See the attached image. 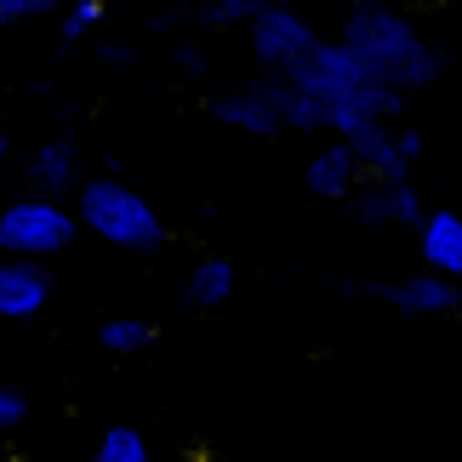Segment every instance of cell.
Wrapping results in <instances>:
<instances>
[{
  "mask_svg": "<svg viewBox=\"0 0 462 462\" xmlns=\"http://www.w3.org/2000/svg\"><path fill=\"white\" fill-rule=\"evenodd\" d=\"M211 115L235 132H252V137H274L286 132L280 126V103H274V86H235V92L211 97Z\"/></svg>",
  "mask_w": 462,
  "mask_h": 462,
  "instance_id": "obj_8",
  "label": "cell"
},
{
  "mask_svg": "<svg viewBox=\"0 0 462 462\" xmlns=\"http://www.w3.org/2000/svg\"><path fill=\"white\" fill-rule=\"evenodd\" d=\"M269 6V0H206V23L211 29H252V17Z\"/></svg>",
  "mask_w": 462,
  "mask_h": 462,
  "instance_id": "obj_18",
  "label": "cell"
},
{
  "mask_svg": "<svg viewBox=\"0 0 462 462\" xmlns=\"http://www.w3.org/2000/svg\"><path fill=\"white\" fill-rule=\"evenodd\" d=\"M6 149H12V143H6V132H0V160H6Z\"/></svg>",
  "mask_w": 462,
  "mask_h": 462,
  "instance_id": "obj_23",
  "label": "cell"
},
{
  "mask_svg": "<svg viewBox=\"0 0 462 462\" xmlns=\"http://www.w3.org/2000/svg\"><path fill=\"white\" fill-rule=\"evenodd\" d=\"M29 177H34V194H46V200H63V194L80 189V154L69 137H58V143H41L29 160Z\"/></svg>",
  "mask_w": 462,
  "mask_h": 462,
  "instance_id": "obj_13",
  "label": "cell"
},
{
  "mask_svg": "<svg viewBox=\"0 0 462 462\" xmlns=\"http://www.w3.org/2000/svg\"><path fill=\"white\" fill-rule=\"evenodd\" d=\"M103 17H109V6H103V0H69V6H63V23H58V34H63V46L97 41Z\"/></svg>",
  "mask_w": 462,
  "mask_h": 462,
  "instance_id": "obj_15",
  "label": "cell"
},
{
  "mask_svg": "<svg viewBox=\"0 0 462 462\" xmlns=\"http://www.w3.org/2000/svg\"><path fill=\"white\" fill-rule=\"evenodd\" d=\"M97 63L126 69V63H137V51H132V46H120V41H97Z\"/></svg>",
  "mask_w": 462,
  "mask_h": 462,
  "instance_id": "obj_21",
  "label": "cell"
},
{
  "mask_svg": "<svg viewBox=\"0 0 462 462\" xmlns=\"http://www.w3.org/2000/svg\"><path fill=\"white\" fill-rule=\"evenodd\" d=\"M75 211L46 194H23L0 211V257H23V263H46L75 245Z\"/></svg>",
  "mask_w": 462,
  "mask_h": 462,
  "instance_id": "obj_4",
  "label": "cell"
},
{
  "mask_svg": "<svg viewBox=\"0 0 462 462\" xmlns=\"http://www.w3.org/2000/svg\"><path fill=\"white\" fill-rule=\"evenodd\" d=\"M274 103H280V126L286 132H343V137H354L371 120H394L405 109V92L383 86L343 41H319L274 86Z\"/></svg>",
  "mask_w": 462,
  "mask_h": 462,
  "instance_id": "obj_1",
  "label": "cell"
},
{
  "mask_svg": "<svg viewBox=\"0 0 462 462\" xmlns=\"http://www.w3.org/2000/svg\"><path fill=\"white\" fill-rule=\"evenodd\" d=\"M51 303V274L41 263L0 257V319H34Z\"/></svg>",
  "mask_w": 462,
  "mask_h": 462,
  "instance_id": "obj_9",
  "label": "cell"
},
{
  "mask_svg": "<svg viewBox=\"0 0 462 462\" xmlns=\"http://www.w3.org/2000/svg\"><path fill=\"white\" fill-rule=\"evenodd\" d=\"M417 252L422 263H429V274L439 280H462V217L457 211H422V223H417Z\"/></svg>",
  "mask_w": 462,
  "mask_h": 462,
  "instance_id": "obj_10",
  "label": "cell"
},
{
  "mask_svg": "<svg viewBox=\"0 0 462 462\" xmlns=\"http://www.w3.org/2000/svg\"><path fill=\"white\" fill-rule=\"evenodd\" d=\"M303 183H309V194H319V200H348V194L360 189V160H354V149L337 137V143H326L309 160Z\"/></svg>",
  "mask_w": 462,
  "mask_h": 462,
  "instance_id": "obj_12",
  "label": "cell"
},
{
  "mask_svg": "<svg viewBox=\"0 0 462 462\" xmlns=\"http://www.w3.org/2000/svg\"><path fill=\"white\" fill-rule=\"evenodd\" d=\"M58 0H0V23H29V17L51 12Z\"/></svg>",
  "mask_w": 462,
  "mask_h": 462,
  "instance_id": "obj_20",
  "label": "cell"
},
{
  "mask_svg": "<svg viewBox=\"0 0 462 462\" xmlns=\"http://www.w3.org/2000/svg\"><path fill=\"white\" fill-rule=\"evenodd\" d=\"M343 143L354 149L360 171H371V177H405V166L422 154V132H405V126H394V120H371V126H360L354 137H343Z\"/></svg>",
  "mask_w": 462,
  "mask_h": 462,
  "instance_id": "obj_6",
  "label": "cell"
},
{
  "mask_svg": "<svg viewBox=\"0 0 462 462\" xmlns=\"http://www.w3.org/2000/svg\"><path fill=\"white\" fill-rule=\"evenodd\" d=\"M177 69H189V75H200V69H206V51H200V46H177Z\"/></svg>",
  "mask_w": 462,
  "mask_h": 462,
  "instance_id": "obj_22",
  "label": "cell"
},
{
  "mask_svg": "<svg viewBox=\"0 0 462 462\" xmlns=\"http://www.w3.org/2000/svg\"><path fill=\"white\" fill-rule=\"evenodd\" d=\"M343 46L360 58L371 75L394 92H417V86H434L439 69H446V51L422 41V29L405 12L383 6V0H365V6L348 12L343 23Z\"/></svg>",
  "mask_w": 462,
  "mask_h": 462,
  "instance_id": "obj_2",
  "label": "cell"
},
{
  "mask_svg": "<svg viewBox=\"0 0 462 462\" xmlns=\"http://www.w3.org/2000/svg\"><path fill=\"white\" fill-rule=\"evenodd\" d=\"M97 343L109 348V354H137V348H149V326H143V319H132V314L103 319V326H97Z\"/></svg>",
  "mask_w": 462,
  "mask_h": 462,
  "instance_id": "obj_17",
  "label": "cell"
},
{
  "mask_svg": "<svg viewBox=\"0 0 462 462\" xmlns=\"http://www.w3.org/2000/svg\"><path fill=\"white\" fill-rule=\"evenodd\" d=\"M319 46V34L303 12H291V6H263L252 17V51H257V63L263 69H274V75H291L297 63L309 58V51Z\"/></svg>",
  "mask_w": 462,
  "mask_h": 462,
  "instance_id": "obj_5",
  "label": "cell"
},
{
  "mask_svg": "<svg viewBox=\"0 0 462 462\" xmlns=\"http://www.w3.org/2000/svg\"><path fill=\"white\" fill-rule=\"evenodd\" d=\"M183 297H189L194 309H223L228 297H235V263H228V257H200L189 269Z\"/></svg>",
  "mask_w": 462,
  "mask_h": 462,
  "instance_id": "obj_14",
  "label": "cell"
},
{
  "mask_svg": "<svg viewBox=\"0 0 462 462\" xmlns=\"http://www.w3.org/2000/svg\"><path fill=\"white\" fill-rule=\"evenodd\" d=\"M377 297L388 309H400V314H451L457 309V286L451 280H439V274H405L394 280V286H377Z\"/></svg>",
  "mask_w": 462,
  "mask_h": 462,
  "instance_id": "obj_11",
  "label": "cell"
},
{
  "mask_svg": "<svg viewBox=\"0 0 462 462\" xmlns=\"http://www.w3.org/2000/svg\"><path fill=\"white\" fill-rule=\"evenodd\" d=\"M92 462H154V457H149V439L143 434L126 429V422H115V429L97 439V457Z\"/></svg>",
  "mask_w": 462,
  "mask_h": 462,
  "instance_id": "obj_16",
  "label": "cell"
},
{
  "mask_svg": "<svg viewBox=\"0 0 462 462\" xmlns=\"http://www.w3.org/2000/svg\"><path fill=\"white\" fill-rule=\"evenodd\" d=\"M29 422V394L12 383H0V434H17Z\"/></svg>",
  "mask_w": 462,
  "mask_h": 462,
  "instance_id": "obj_19",
  "label": "cell"
},
{
  "mask_svg": "<svg viewBox=\"0 0 462 462\" xmlns=\"http://www.w3.org/2000/svg\"><path fill=\"white\" fill-rule=\"evenodd\" d=\"M451 6H457V17H462V0H451Z\"/></svg>",
  "mask_w": 462,
  "mask_h": 462,
  "instance_id": "obj_24",
  "label": "cell"
},
{
  "mask_svg": "<svg viewBox=\"0 0 462 462\" xmlns=\"http://www.w3.org/2000/svg\"><path fill=\"white\" fill-rule=\"evenodd\" d=\"M75 223H86L97 240L120 245V252H160L166 245L160 211L120 177H86L75 189Z\"/></svg>",
  "mask_w": 462,
  "mask_h": 462,
  "instance_id": "obj_3",
  "label": "cell"
},
{
  "mask_svg": "<svg viewBox=\"0 0 462 462\" xmlns=\"http://www.w3.org/2000/svg\"><path fill=\"white\" fill-rule=\"evenodd\" d=\"M354 217H360L365 228H400V223H422V200L417 189L405 183V177H377V183L354 189L348 194Z\"/></svg>",
  "mask_w": 462,
  "mask_h": 462,
  "instance_id": "obj_7",
  "label": "cell"
}]
</instances>
